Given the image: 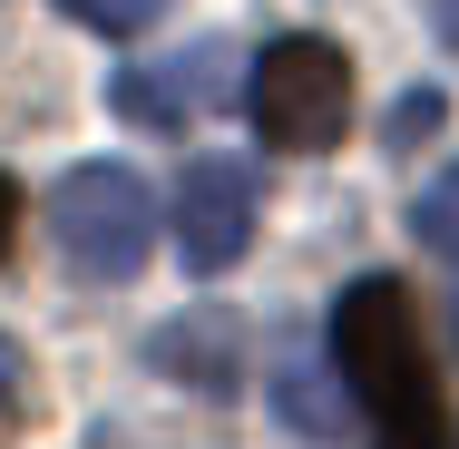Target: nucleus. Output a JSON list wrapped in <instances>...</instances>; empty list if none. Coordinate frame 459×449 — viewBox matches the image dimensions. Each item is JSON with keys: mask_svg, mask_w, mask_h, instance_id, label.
<instances>
[{"mask_svg": "<svg viewBox=\"0 0 459 449\" xmlns=\"http://www.w3.org/2000/svg\"><path fill=\"white\" fill-rule=\"evenodd\" d=\"M333 371L342 391L371 410V449H459L450 430V391H440V352L420 332L411 283L362 273L333 303Z\"/></svg>", "mask_w": 459, "mask_h": 449, "instance_id": "f257e3e1", "label": "nucleus"}, {"mask_svg": "<svg viewBox=\"0 0 459 449\" xmlns=\"http://www.w3.org/2000/svg\"><path fill=\"white\" fill-rule=\"evenodd\" d=\"M49 235H59V255L89 273V283H127V273L147 264V245H157V195L137 167H69V177L49 186Z\"/></svg>", "mask_w": 459, "mask_h": 449, "instance_id": "f03ea898", "label": "nucleus"}, {"mask_svg": "<svg viewBox=\"0 0 459 449\" xmlns=\"http://www.w3.org/2000/svg\"><path fill=\"white\" fill-rule=\"evenodd\" d=\"M255 137L283 147V157H323V147H342V127H352V59L333 49V39H274L264 59H255Z\"/></svg>", "mask_w": 459, "mask_h": 449, "instance_id": "7ed1b4c3", "label": "nucleus"}, {"mask_svg": "<svg viewBox=\"0 0 459 449\" xmlns=\"http://www.w3.org/2000/svg\"><path fill=\"white\" fill-rule=\"evenodd\" d=\"M255 245V167L245 157H195L177 177V255L186 273H225Z\"/></svg>", "mask_w": 459, "mask_h": 449, "instance_id": "20e7f679", "label": "nucleus"}, {"mask_svg": "<svg viewBox=\"0 0 459 449\" xmlns=\"http://www.w3.org/2000/svg\"><path fill=\"white\" fill-rule=\"evenodd\" d=\"M235 313H177V323H157L147 332V361L167 371V381H195V391H235Z\"/></svg>", "mask_w": 459, "mask_h": 449, "instance_id": "39448f33", "label": "nucleus"}, {"mask_svg": "<svg viewBox=\"0 0 459 449\" xmlns=\"http://www.w3.org/2000/svg\"><path fill=\"white\" fill-rule=\"evenodd\" d=\"M274 420L293 430V440L333 449L342 430H352V391H342V371H333V361H303V352H283V371H274Z\"/></svg>", "mask_w": 459, "mask_h": 449, "instance_id": "423d86ee", "label": "nucleus"}, {"mask_svg": "<svg viewBox=\"0 0 459 449\" xmlns=\"http://www.w3.org/2000/svg\"><path fill=\"white\" fill-rule=\"evenodd\" d=\"M205 89H215V49H195V59H167V69H127L108 98H117V117H137V127H186Z\"/></svg>", "mask_w": 459, "mask_h": 449, "instance_id": "0eeeda50", "label": "nucleus"}, {"mask_svg": "<svg viewBox=\"0 0 459 449\" xmlns=\"http://www.w3.org/2000/svg\"><path fill=\"white\" fill-rule=\"evenodd\" d=\"M411 235H420V245H430V255L459 273V167H450L440 186H420V205H411Z\"/></svg>", "mask_w": 459, "mask_h": 449, "instance_id": "6e6552de", "label": "nucleus"}, {"mask_svg": "<svg viewBox=\"0 0 459 449\" xmlns=\"http://www.w3.org/2000/svg\"><path fill=\"white\" fill-rule=\"evenodd\" d=\"M59 10H69L79 30H108V39H127V30H147L167 0H59Z\"/></svg>", "mask_w": 459, "mask_h": 449, "instance_id": "1a4fd4ad", "label": "nucleus"}, {"mask_svg": "<svg viewBox=\"0 0 459 449\" xmlns=\"http://www.w3.org/2000/svg\"><path fill=\"white\" fill-rule=\"evenodd\" d=\"M440 108H450L440 89H411V98H401V117H391V147H420V137L440 127Z\"/></svg>", "mask_w": 459, "mask_h": 449, "instance_id": "9d476101", "label": "nucleus"}, {"mask_svg": "<svg viewBox=\"0 0 459 449\" xmlns=\"http://www.w3.org/2000/svg\"><path fill=\"white\" fill-rule=\"evenodd\" d=\"M10 401H20V342L0 332V410H10Z\"/></svg>", "mask_w": 459, "mask_h": 449, "instance_id": "9b49d317", "label": "nucleus"}, {"mask_svg": "<svg viewBox=\"0 0 459 449\" xmlns=\"http://www.w3.org/2000/svg\"><path fill=\"white\" fill-rule=\"evenodd\" d=\"M10 235H20V186L0 177V255H10Z\"/></svg>", "mask_w": 459, "mask_h": 449, "instance_id": "f8f14e48", "label": "nucleus"}, {"mask_svg": "<svg viewBox=\"0 0 459 449\" xmlns=\"http://www.w3.org/2000/svg\"><path fill=\"white\" fill-rule=\"evenodd\" d=\"M430 30H440V39L459 49V0H430Z\"/></svg>", "mask_w": 459, "mask_h": 449, "instance_id": "ddd939ff", "label": "nucleus"}]
</instances>
